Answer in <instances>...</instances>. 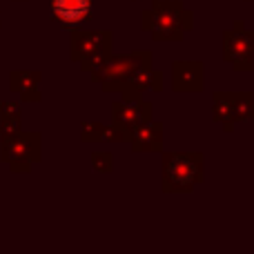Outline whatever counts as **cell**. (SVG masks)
<instances>
[{
    "label": "cell",
    "instance_id": "1",
    "mask_svg": "<svg viewBox=\"0 0 254 254\" xmlns=\"http://www.w3.org/2000/svg\"><path fill=\"white\" fill-rule=\"evenodd\" d=\"M52 11L65 25H76L92 13V0H52Z\"/></svg>",
    "mask_w": 254,
    "mask_h": 254
}]
</instances>
